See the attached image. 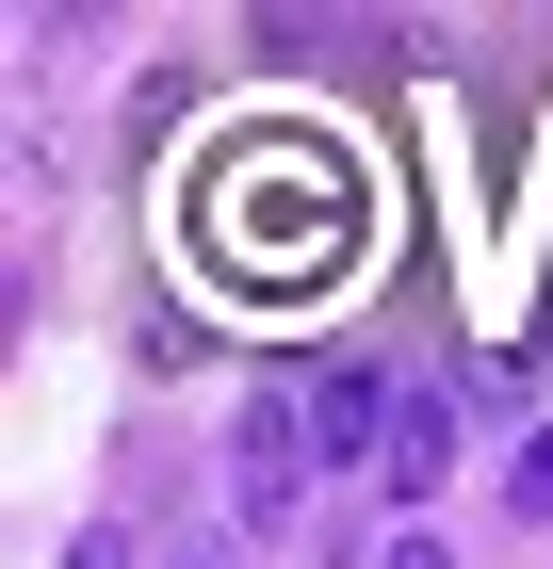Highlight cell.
Here are the masks:
<instances>
[{"instance_id":"8992f818","label":"cell","mask_w":553,"mask_h":569,"mask_svg":"<svg viewBox=\"0 0 553 569\" xmlns=\"http://www.w3.org/2000/svg\"><path fill=\"white\" fill-rule=\"evenodd\" d=\"M164 569H260V537H245V521H196V537H179Z\"/></svg>"},{"instance_id":"5b68a950","label":"cell","mask_w":553,"mask_h":569,"mask_svg":"<svg viewBox=\"0 0 553 569\" xmlns=\"http://www.w3.org/2000/svg\"><path fill=\"white\" fill-rule=\"evenodd\" d=\"M505 505H521V521H553V423H537V439L505 456Z\"/></svg>"},{"instance_id":"3957f363","label":"cell","mask_w":553,"mask_h":569,"mask_svg":"<svg viewBox=\"0 0 553 569\" xmlns=\"http://www.w3.org/2000/svg\"><path fill=\"white\" fill-rule=\"evenodd\" d=\"M391 407H407V391H391L375 358H326V375H309V439H326V456H358V472L391 456Z\"/></svg>"},{"instance_id":"7a4b0ae2","label":"cell","mask_w":553,"mask_h":569,"mask_svg":"<svg viewBox=\"0 0 553 569\" xmlns=\"http://www.w3.org/2000/svg\"><path fill=\"white\" fill-rule=\"evenodd\" d=\"M309 472H326V439H309V391H245V423H228V521L277 537L309 505Z\"/></svg>"},{"instance_id":"ba28073f","label":"cell","mask_w":553,"mask_h":569,"mask_svg":"<svg viewBox=\"0 0 553 569\" xmlns=\"http://www.w3.org/2000/svg\"><path fill=\"white\" fill-rule=\"evenodd\" d=\"M375 569H456V553H440V537H391V553H375Z\"/></svg>"},{"instance_id":"6da1fadb","label":"cell","mask_w":553,"mask_h":569,"mask_svg":"<svg viewBox=\"0 0 553 569\" xmlns=\"http://www.w3.org/2000/svg\"><path fill=\"white\" fill-rule=\"evenodd\" d=\"M358 244V179H342V147H309V131H260L245 163H228V261H260V277H309V261H342Z\"/></svg>"},{"instance_id":"277c9868","label":"cell","mask_w":553,"mask_h":569,"mask_svg":"<svg viewBox=\"0 0 553 569\" xmlns=\"http://www.w3.org/2000/svg\"><path fill=\"white\" fill-rule=\"evenodd\" d=\"M375 488H391V505H440V488H456V391H407V407H391Z\"/></svg>"},{"instance_id":"52a82bcc","label":"cell","mask_w":553,"mask_h":569,"mask_svg":"<svg viewBox=\"0 0 553 569\" xmlns=\"http://www.w3.org/2000/svg\"><path fill=\"white\" fill-rule=\"evenodd\" d=\"M49 569H130V537H115V521H82L66 553H49Z\"/></svg>"}]
</instances>
